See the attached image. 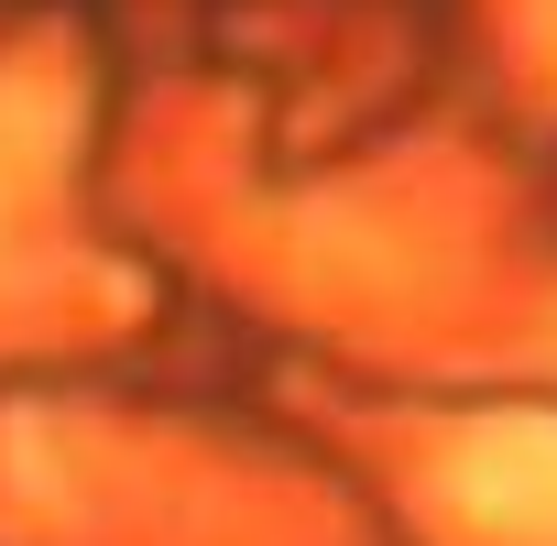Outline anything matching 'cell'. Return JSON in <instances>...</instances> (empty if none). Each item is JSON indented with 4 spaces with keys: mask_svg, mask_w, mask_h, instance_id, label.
<instances>
[{
    "mask_svg": "<svg viewBox=\"0 0 557 546\" xmlns=\"http://www.w3.org/2000/svg\"><path fill=\"white\" fill-rule=\"evenodd\" d=\"M448 492L492 535H524V546L557 535V415H492L481 437H459Z\"/></svg>",
    "mask_w": 557,
    "mask_h": 546,
    "instance_id": "6da1fadb",
    "label": "cell"
}]
</instances>
